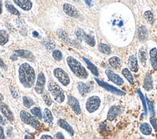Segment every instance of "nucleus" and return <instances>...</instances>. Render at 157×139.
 <instances>
[{"mask_svg": "<svg viewBox=\"0 0 157 139\" xmlns=\"http://www.w3.org/2000/svg\"><path fill=\"white\" fill-rule=\"evenodd\" d=\"M33 35L34 37H37V36H38V33H37V32H36V31H34V32L33 33Z\"/></svg>", "mask_w": 157, "mask_h": 139, "instance_id": "obj_52", "label": "nucleus"}, {"mask_svg": "<svg viewBox=\"0 0 157 139\" xmlns=\"http://www.w3.org/2000/svg\"><path fill=\"white\" fill-rule=\"evenodd\" d=\"M66 62L71 71L78 78L85 79L88 77V73L86 69L73 57L70 56L67 57Z\"/></svg>", "mask_w": 157, "mask_h": 139, "instance_id": "obj_2", "label": "nucleus"}, {"mask_svg": "<svg viewBox=\"0 0 157 139\" xmlns=\"http://www.w3.org/2000/svg\"><path fill=\"white\" fill-rule=\"evenodd\" d=\"M56 137L57 139H65V137L62 132H58L56 134Z\"/></svg>", "mask_w": 157, "mask_h": 139, "instance_id": "obj_45", "label": "nucleus"}, {"mask_svg": "<svg viewBox=\"0 0 157 139\" xmlns=\"http://www.w3.org/2000/svg\"><path fill=\"white\" fill-rule=\"evenodd\" d=\"M139 58L141 64L144 66H145L147 60V55L146 50L144 47H141L139 50Z\"/></svg>", "mask_w": 157, "mask_h": 139, "instance_id": "obj_23", "label": "nucleus"}, {"mask_svg": "<svg viewBox=\"0 0 157 139\" xmlns=\"http://www.w3.org/2000/svg\"><path fill=\"white\" fill-rule=\"evenodd\" d=\"M98 50L102 54L106 55H109L111 52V49L109 46L107 44L100 43L98 45Z\"/></svg>", "mask_w": 157, "mask_h": 139, "instance_id": "obj_25", "label": "nucleus"}, {"mask_svg": "<svg viewBox=\"0 0 157 139\" xmlns=\"http://www.w3.org/2000/svg\"><path fill=\"white\" fill-rule=\"evenodd\" d=\"M141 132L145 135H149L152 134V129L151 126L147 123H143L139 127Z\"/></svg>", "mask_w": 157, "mask_h": 139, "instance_id": "obj_20", "label": "nucleus"}, {"mask_svg": "<svg viewBox=\"0 0 157 139\" xmlns=\"http://www.w3.org/2000/svg\"><path fill=\"white\" fill-rule=\"evenodd\" d=\"M144 18L150 23H151V24L153 23V22H154V18H153V14L152 13L151 11H146L145 12V14H144Z\"/></svg>", "mask_w": 157, "mask_h": 139, "instance_id": "obj_38", "label": "nucleus"}, {"mask_svg": "<svg viewBox=\"0 0 157 139\" xmlns=\"http://www.w3.org/2000/svg\"><path fill=\"white\" fill-rule=\"evenodd\" d=\"M109 63L113 68H114L116 69H119L121 64L120 60L117 57H114L111 58L109 60Z\"/></svg>", "mask_w": 157, "mask_h": 139, "instance_id": "obj_26", "label": "nucleus"}, {"mask_svg": "<svg viewBox=\"0 0 157 139\" xmlns=\"http://www.w3.org/2000/svg\"><path fill=\"white\" fill-rule=\"evenodd\" d=\"M10 88V91H11V95L12 96V97L15 99H17L19 97V95L17 91L16 90V89L13 86H10L9 87Z\"/></svg>", "mask_w": 157, "mask_h": 139, "instance_id": "obj_41", "label": "nucleus"}, {"mask_svg": "<svg viewBox=\"0 0 157 139\" xmlns=\"http://www.w3.org/2000/svg\"><path fill=\"white\" fill-rule=\"evenodd\" d=\"M52 57L57 61H60L62 60L63 55L59 50H55L52 52Z\"/></svg>", "mask_w": 157, "mask_h": 139, "instance_id": "obj_36", "label": "nucleus"}, {"mask_svg": "<svg viewBox=\"0 0 157 139\" xmlns=\"http://www.w3.org/2000/svg\"><path fill=\"white\" fill-rule=\"evenodd\" d=\"M40 139H54V138L48 135H43L41 136Z\"/></svg>", "mask_w": 157, "mask_h": 139, "instance_id": "obj_46", "label": "nucleus"}, {"mask_svg": "<svg viewBox=\"0 0 157 139\" xmlns=\"http://www.w3.org/2000/svg\"><path fill=\"white\" fill-rule=\"evenodd\" d=\"M43 119L44 121L48 124H51L52 121H53V115H52V112L48 109H45L44 110L43 114Z\"/></svg>", "mask_w": 157, "mask_h": 139, "instance_id": "obj_24", "label": "nucleus"}, {"mask_svg": "<svg viewBox=\"0 0 157 139\" xmlns=\"http://www.w3.org/2000/svg\"><path fill=\"white\" fill-rule=\"evenodd\" d=\"M23 103L25 107L30 108L31 106H32L34 104L33 101L27 96H23Z\"/></svg>", "mask_w": 157, "mask_h": 139, "instance_id": "obj_37", "label": "nucleus"}, {"mask_svg": "<svg viewBox=\"0 0 157 139\" xmlns=\"http://www.w3.org/2000/svg\"><path fill=\"white\" fill-rule=\"evenodd\" d=\"M122 112V109L120 106H112L108 113L107 118L109 121H113L118 115H119Z\"/></svg>", "mask_w": 157, "mask_h": 139, "instance_id": "obj_13", "label": "nucleus"}, {"mask_svg": "<svg viewBox=\"0 0 157 139\" xmlns=\"http://www.w3.org/2000/svg\"><path fill=\"white\" fill-rule=\"evenodd\" d=\"M0 74H1V72H0Z\"/></svg>", "mask_w": 157, "mask_h": 139, "instance_id": "obj_57", "label": "nucleus"}, {"mask_svg": "<svg viewBox=\"0 0 157 139\" xmlns=\"http://www.w3.org/2000/svg\"><path fill=\"white\" fill-rule=\"evenodd\" d=\"M3 99H4V97H3V96L0 93V102H2V101H3Z\"/></svg>", "mask_w": 157, "mask_h": 139, "instance_id": "obj_53", "label": "nucleus"}, {"mask_svg": "<svg viewBox=\"0 0 157 139\" xmlns=\"http://www.w3.org/2000/svg\"><path fill=\"white\" fill-rule=\"evenodd\" d=\"M19 78L20 83L25 88H31L36 79L34 69L27 63L22 64L19 68Z\"/></svg>", "mask_w": 157, "mask_h": 139, "instance_id": "obj_1", "label": "nucleus"}, {"mask_svg": "<svg viewBox=\"0 0 157 139\" xmlns=\"http://www.w3.org/2000/svg\"><path fill=\"white\" fill-rule=\"evenodd\" d=\"M150 58L153 69L154 70H157V49L155 47L150 50Z\"/></svg>", "mask_w": 157, "mask_h": 139, "instance_id": "obj_18", "label": "nucleus"}, {"mask_svg": "<svg viewBox=\"0 0 157 139\" xmlns=\"http://www.w3.org/2000/svg\"><path fill=\"white\" fill-rule=\"evenodd\" d=\"M0 66L2 68H6V64L5 63V62L3 61V60L0 58Z\"/></svg>", "mask_w": 157, "mask_h": 139, "instance_id": "obj_47", "label": "nucleus"}, {"mask_svg": "<svg viewBox=\"0 0 157 139\" xmlns=\"http://www.w3.org/2000/svg\"><path fill=\"white\" fill-rule=\"evenodd\" d=\"M45 84V77L43 72H40L37 75V82L35 86L36 92L38 94H42Z\"/></svg>", "mask_w": 157, "mask_h": 139, "instance_id": "obj_9", "label": "nucleus"}, {"mask_svg": "<svg viewBox=\"0 0 157 139\" xmlns=\"http://www.w3.org/2000/svg\"><path fill=\"white\" fill-rule=\"evenodd\" d=\"M14 54H15L17 57H20L22 58L28 59L30 61H34L35 60V57L33 55V54L31 52H30V51H28V50H16L14 52Z\"/></svg>", "mask_w": 157, "mask_h": 139, "instance_id": "obj_14", "label": "nucleus"}, {"mask_svg": "<svg viewBox=\"0 0 157 139\" xmlns=\"http://www.w3.org/2000/svg\"><path fill=\"white\" fill-rule=\"evenodd\" d=\"M20 117L22 122L37 130L41 127V123L37 118L31 115L25 110H22L20 113Z\"/></svg>", "mask_w": 157, "mask_h": 139, "instance_id": "obj_4", "label": "nucleus"}, {"mask_svg": "<svg viewBox=\"0 0 157 139\" xmlns=\"http://www.w3.org/2000/svg\"><path fill=\"white\" fill-rule=\"evenodd\" d=\"M106 75L108 76V78L114 82L115 84L117 85H122L124 83V81L122 77H120L119 75L114 73L111 70H106L105 71Z\"/></svg>", "mask_w": 157, "mask_h": 139, "instance_id": "obj_11", "label": "nucleus"}, {"mask_svg": "<svg viewBox=\"0 0 157 139\" xmlns=\"http://www.w3.org/2000/svg\"><path fill=\"white\" fill-rule=\"evenodd\" d=\"M147 30L144 26H140L138 28V37L141 41L144 42L145 41L148 37Z\"/></svg>", "mask_w": 157, "mask_h": 139, "instance_id": "obj_21", "label": "nucleus"}, {"mask_svg": "<svg viewBox=\"0 0 157 139\" xmlns=\"http://www.w3.org/2000/svg\"><path fill=\"white\" fill-rule=\"evenodd\" d=\"M84 39L87 42V43L90 46H91V47H94L96 44V41L95 38L89 34H85L84 36Z\"/></svg>", "mask_w": 157, "mask_h": 139, "instance_id": "obj_30", "label": "nucleus"}, {"mask_svg": "<svg viewBox=\"0 0 157 139\" xmlns=\"http://www.w3.org/2000/svg\"><path fill=\"white\" fill-rule=\"evenodd\" d=\"M14 3H15L16 5H17L23 10L26 11H30L32 8L33 6L31 2L29 1V0H22V1H20V0L16 1V0H14Z\"/></svg>", "mask_w": 157, "mask_h": 139, "instance_id": "obj_15", "label": "nucleus"}, {"mask_svg": "<svg viewBox=\"0 0 157 139\" xmlns=\"http://www.w3.org/2000/svg\"><path fill=\"white\" fill-rule=\"evenodd\" d=\"M77 88H78L79 92L82 95L88 93V92H90V90L89 86H88L87 85H86L85 83H84L83 82H79L78 83Z\"/></svg>", "mask_w": 157, "mask_h": 139, "instance_id": "obj_27", "label": "nucleus"}, {"mask_svg": "<svg viewBox=\"0 0 157 139\" xmlns=\"http://www.w3.org/2000/svg\"><path fill=\"white\" fill-rule=\"evenodd\" d=\"M5 6H6V8L7 9V10L12 14L13 15H15V16H20V12L14 6H12V5H10V4H8L7 3H6L5 4Z\"/></svg>", "mask_w": 157, "mask_h": 139, "instance_id": "obj_31", "label": "nucleus"}, {"mask_svg": "<svg viewBox=\"0 0 157 139\" xmlns=\"http://www.w3.org/2000/svg\"><path fill=\"white\" fill-rule=\"evenodd\" d=\"M138 139H145V138H143V137H141V138H138Z\"/></svg>", "mask_w": 157, "mask_h": 139, "instance_id": "obj_55", "label": "nucleus"}, {"mask_svg": "<svg viewBox=\"0 0 157 139\" xmlns=\"http://www.w3.org/2000/svg\"><path fill=\"white\" fill-rule=\"evenodd\" d=\"M101 104V99L97 96H93L90 97L85 104L87 110L90 113H93L96 111Z\"/></svg>", "mask_w": 157, "mask_h": 139, "instance_id": "obj_5", "label": "nucleus"}, {"mask_svg": "<svg viewBox=\"0 0 157 139\" xmlns=\"http://www.w3.org/2000/svg\"><path fill=\"white\" fill-rule=\"evenodd\" d=\"M48 89L54 99L59 103H62L65 99L64 91L60 86L54 80H49L48 82Z\"/></svg>", "mask_w": 157, "mask_h": 139, "instance_id": "obj_3", "label": "nucleus"}, {"mask_svg": "<svg viewBox=\"0 0 157 139\" xmlns=\"http://www.w3.org/2000/svg\"><path fill=\"white\" fill-rule=\"evenodd\" d=\"M122 74L124 75V77L127 79V80L131 84L133 85L134 84V80H133V75L131 73V72L127 69V68H125L122 70Z\"/></svg>", "mask_w": 157, "mask_h": 139, "instance_id": "obj_29", "label": "nucleus"}, {"mask_svg": "<svg viewBox=\"0 0 157 139\" xmlns=\"http://www.w3.org/2000/svg\"><path fill=\"white\" fill-rule=\"evenodd\" d=\"M0 139H6L3 128L1 126H0Z\"/></svg>", "mask_w": 157, "mask_h": 139, "instance_id": "obj_44", "label": "nucleus"}, {"mask_svg": "<svg viewBox=\"0 0 157 139\" xmlns=\"http://www.w3.org/2000/svg\"><path fill=\"white\" fill-rule=\"evenodd\" d=\"M128 65L130 70L133 72H136L138 71V63L136 57L134 55L130 56L128 60Z\"/></svg>", "mask_w": 157, "mask_h": 139, "instance_id": "obj_17", "label": "nucleus"}, {"mask_svg": "<svg viewBox=\"0 0 157 139\" xmlns=\"http://www.w3.org/2000/svg\"><path fill=\"white\" fill-rule=\"evenodd\" d=\"M0 110L2 111V113L4 115V116L10 121L12 122L14 120V116L11 112V110L9 109V107L3 103V102H0Z\"/></svg>", "mask_w": 157, "mask_h": 139, "instance_id": "obj_12", "label": "nucleus"}, {"mask_svg": "<svg viewBox=\"0 0 157 139\" xmlns=\"http://www.w3.org/2000/svg\"><path fill=\"white\" fill-rule=\"evenodd\" d=\"M2 13V2L0 1V14Z\"/></svg>", "mask_w": 157, "mask_h": 139, "instance_id": "obj_51", "label": "nucleus"}, {"mask_svg": "<svg viewBox=\"0 0 157 139\" xmlns=\"http://www.w3.org/2000/svg\"><path fill=\"white\" fill-rule=\"evenodd\" d=\"M147 103V106H148V108L150 113L151 116H155V110H154V106L153 104L152 103V101H150L148 99H146Z\"/></svg>", "mask_w": 157, "mask_h": 139, "instance_id": "obj_40", "label": "nucleus"}, {"mask_svg": "<svg viewBox=\"0 0 157 139\" xmlns=\"http://www.w3.org/2000/svg\"><path fill=\"white\" fill-rule=\"evenodd\" d=\"M95 80H96V82H97V83L101 87H102L103 88L105 89L106 90L112 92V93L116 95H119V96H123L125 95V92L121 91L120 89L108 84V83L104 82L103 81H101L98 78H96V77L95 78Z\"/></svg>", "mask_w": 157, "mask_h": 139, "instance_id": "obj_7", "label": "nucleus"}, {"mask_svg": "<svg viewBox=\"0 0 157 139\" xmlns=\"http://www.w3.org/2000/svg\"><path fill=\"white\" fill-rule=\"evenodd\" d=\"M150 122L153 127V128L155 129V130H157V123L156 120L155 118V116H150Z\"/></svg>", "mask_w": 157, "mask_h": 139, "instance_id": "obj_42", "label": "nucleus"}, {"mask_svg": "<svg viewBox=\"0 0 157 139\" xmlns=\"http://www.w3.org/2000/svg\"><path fill=\"white\" fill-rule=\"evenodd\" d=\"M46 47H47V49L48 50H53L54 48H55V44L53 42H47L45 44Z\"/></svg>", "mask_w": 157, "mask_h": 139, "instance_id": "obj_43", "label": "nucleus"}, {"mask_svg": "<svg viewBox=\"0 0 157 139\" xmlns=\"http://www.w3.org/2000/svg\"><path fill=\"white\" fill-rule=\"evenodd\" d=\"M156 89H157V86H156Z\"/></svg>", "mask_w": 157, "mask_h": 139, "instance_id": "obj_56", "label": "nucleus"}, {"mask_svg": "<svg viewBox=\"0 0 157 139\" xmlns=\"http://www.w3.org/2000/svg\"><path fill=\"white\" fill-rule=\"evenodd\" d=\"M31 112L33 115H34V116H36L39 120H42V113L40 108L34 107L32 109H31Z\"/></svg>", "mask_w": 157, "mask_h": 139, "instance_id": "obj_35", "label": "nucleus"}, {"mask_svg": "<svg viewBox=\"0 0 157 139\" xmlns=\"http://www.w3.org/2000/svg\"><path fill=\"white\" fill-rule=\"evenodd\" d=\"M62 8L64 12L70 17H72L74 19H77L80 16V14L78 10L74 6H73L70 4L65 3L63 5Z\"/></svg>", "mask_w": 157, "mask_h": 139, "instance_id": "obj_8", "label": "nucleus"}, {"mask_svg": "<svg viewBox=\"0 0 157 139\" xmlns=\"http://www.w3.org/2000/svg\"><path fill=\"white\" fill-rule=\"evenodd\" d=\"M143 88L145 90L148 91L153 89V80L152 76L150 74H147L145 77L144 83H143Z\"/></svg>", "mask_w": 157, "mask_h": 139, "instance_id": "obj_19", "label": "nucleus"}, {"mask_svg": "<svg viewBox=\"0 0 157 139\" xmlns=\"http://www.w3.org/2000/svg\"><path fill=\"white\" fill-rule=\"evenodd\" d=\"M42 98L44 101L45 102V103L47 105V106H51L52 101V99H51L50 95L48 94V92H43V93L42 94Z\"/></svg>", "mask_w": 157, "mask_h": 139, "instance_id": "obj_34", "label": "nucleus"}, {"mask_svg": "<svg viewBox=\"0 0 157 139\" xmlns=\"http://www.w3.org/2000/svg\"><path fill=\"white\" fill-rule=\"evenodd\" d=\"M83 60L85 62V63L87 65L88 68L90 69V71L91 72V73L95 75V76H98V71L97 68L95 64H93L90 60H88L87 58L85 57H82Z\"/></svg>", "mask_w": 157, "mask_h": 139, "instance_id": "obj_22", "label": "nucleus"}, {"mask_svg": "<svg viewBox=\"0 0 157 139\" xmlns=\"http://www.w3.org/2000/svg\"><path fill=\"white\" fill-rule=\"evenodd\" d=\"M57 123L60 127H62V129L66 130L71 136L74 135V131L73 127L70 125V124H68V123L66 121H65L63 119H60L58 120Z\"/></svg>", "mask_w": 157, "mask_h": 139, "instance_id": "obj_16", "label": "nucleus"}, {"mask_svg": "<svg viewBox=\"0 0 157 139\" xmlns=\"http://www.w3.org/2000/svg\"><path fill=\"white\" fill-rule=\"evenodd\" d=\"M54 75L63 86H66L70 83V78L68 74L62 68H55L54 70Z\"/></svg>", "mask_w": 157, "mask_h": 139, "instance_id": "obj_6", "label": "nucleus"}, {"mask_svg": "<svg viewBox=\"0 0 157 139\" xmlns=\"http://www.w3.org/2000/svg\"><path fill=\"white\" fill-rule=\"evenodd\" d=\"M85 2L89 6H91V3H90L91 2V1H85Z\"/></svg>", "mask_w": 157, "mask_h": 139, "instance_id": "obj_54", "label": "nucleus"}, {"mask_svg": "<svg viewBox=\"0 0 157 139\" xmlns=\"http://www.w3.org/2000/svg\"><path fill=\"white\" fill-rule=\"evenodd\" d=\"M85 34V33L84 32V31L80 28H78L76 31V35L80 42H82V40L84 39Z\"/></svg>", "mask_w": 157, "mask_h": 139, "instance_id": "obj_39", "label": "nucleus"}, {"mask_svg": "<svg viewBox=\"0 0 157 139\" xmlns=\"http://www.w3.org/2000/svg\"><path fill=\"white\" fill-rule=\"evenodd\" d=\"M137 92L138 95L139 96V97L141 99V101H142V105H143V107H144V115H146L147 113V104H146V102H145L144 96L142 94V92L141 91V90L139 89H138L137 90Z\"/></svg>", "mask_w": 157, "mask_h": 139, "instance_id": "obj_33", "label": "nucleus"}, {"mask_svg": "<svg viewBox=\"0 0 157 139\" xmlns=\"http://www.w3.org/2000/svg\"><path fill=\"white\" fill-rule=\"evenodd\" d=\"M9 40V35L5 30H0V45H5Z\"/></svg>", "mask_w": 157, "mask_h": 139, "instance_id": "obj_28", "label": "nucleus"}, {"mask_svg": "<svg viewBox=\"0 0 157 139\" xmlns=\"http://www.w3.org/2000/svg\"><path fill=\"white\" fill-rule=\"evenodd\" d=\"M24 139H34V138L30 135H25Z\"/></svg>", "mask_w": 157, "mask_h": 139, "instance_id": "obj_50", "label": "nucleus"}, {"mask_svg": "<svg viewBox=\"0 0 157 139\" xmlns=\"http://www.w3.org/2000/svg\"><path fill=\"white\" fill-rule=\"evenodd\" d=\"M68 104L70 107L71 108V109L73 110V111L75 113L76 115H79L81 113L82 110L78 100L73 96H68Z\"/></svg>", "mask_w": 157, "mask_h": 139, "instance_id": "obj_10", "label": "nucleus"}, {"mask_svg": "<svg viewBox=\"0 0 157 139\" xmlns=\"http://www.w3.org/2000/svg\"><path fill=\"white\" fill-rule=\"evenodd\" d=\"M58 34L59 36V37L63 40H64L66 43H70V39L67 34V33L64 31L63 30H59L58 31Z\"/></svg>", "mask_w": 157, "mask_h": 139, "instance_id": "obj_32", "label": "nucleus"}, {"mask_svg": "<svg viewBox=\"0 0 157 139\" xmlns=\"http://www.w3.org/2000/svg\"><path fill=\"white\" fill-rule=\"evenodd\" d=\"M17 55H16L15 54H14L13 55H12L11 57V60H12V61H16V60H17Z\"/></svg>", "mask_w": 157, "mask_h": 139, "instance_id": "obj_49", "label": "nucleus"}, {"mask_svg": "<svg viewBox=\"0 0 157 139\" xmlns=\"http://www.w3.org/2000/svg\"><path fill=\"white\" fill-rule=\"evenodd\" d=\"M0 124H3V125L5 124V120L3 119V118L2 117V116L1 115H0Z\"/></svg>", "mask_w": 157, "mask_h": 139, "instance_id": "obj_48", "label": "nucleus"}]
</instances>
